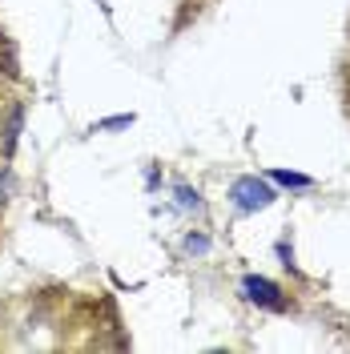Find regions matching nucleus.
<instances>
[{
	"mask_svg": "<svg viewBox=\"0 0 350 354\" xmlns=\"http://www.w3.org/2000/svg\"><path fill=\"white\" fill-rule=\"evenodd\" d=\"M274 185L266 181V177H238L234 185H230V201H234V209L238 214H258V209H270L274 205Z\"/></svg>",
	"mask_w": 350,
	"mask_h": 354,
	"instance_id": "nucleus-1",
	"label": "nucleus"
},
{
	"mask_svg": "<svg viewBox=\"0 0 350 354\" xmlns=\"http://www.w3.org/2000/svg\"><path fill=\"white\" fill-rule=\"evenodd\" d=\"M241 294L254 302V306H262V310H274V314H282L286 310V298H282V290L274 286L270 278H258V274H250V278H241Z\"/></svg>",
	"mask_w": 350,
	"mask_h": 354,
	"instance_id": "nucleus-2",
	"label": "nucleus"
},
{
	"mask_svg": "<svg viewBox=\"0 0 350 354\" xmlns=\"http://www.w3.org/2000/svg\"><path fill=\"white\" fill-rule=\"evenodd\" d=\"M270 181L274 185H286V189H310L314 185V177H306V174H290V169H270Z\"/></svg>",
	"mask_w": 350,
	"mask_h": 354,
	"instance_id": "nucleus-3",
	"label": "nucleus"
},
{
	"mask_svg": "<svg viewBox=\"0 0 350 354\" xmlns=\"http://www.w3.org/2000/svg\"><path fill=\"white\" fill-rule=\"evenodd\" d=\"M21 125H24V109L17 105V109L8 113V129H4V157H12V149H17V137H21Z\"/></svg>",
	"mask_w": 350,
	"mask_h": 354,
	"instance_id": "nucleus-4",
	"label": "nucleus"
},
{
	"mask_svg": "<svg viewBox=\"0 0 350 354\" xmlns=\"http://www.w3.org/2000/svg\"><path fill=\"white\" fill-rule=\"evenodd\" d=\"M177 209L181 214H201V194L190 185H177Z\"/></svg>",
	"mask_w": 350,
	"mask_h": 354,
	"instance_id": "nucleus-5",
	"label": "nucleus"
},
{
	"mask_svg": "<svg viewBox=\"0 0 350 354\" xmlns=\"http://www.w3.org/2000/svg\"><path fill=\"white\" fill-rule=\"evenodd\" d=\"M185 254H210V238H201V234H185Z\"/></svg>",
	"mask_w": 350,
	"mask_h": 354,
	"instance_id": "nucleus-6",
	"label": "nucleus"
},
{
	"mask_svg": "<svg viewBox=\"0 0 350 354\" xmlns=\"http://www.w3.org/2000/svg\"><path fill=\"white\" fill-rule=\"evenodd\" d=\"M133 125V117H109V121H97V129H125Z\"/></svg>",
	"mask_w": 350,
	"mask_h": 354,
	"instance_id": "nucleus-7",
	"label": "nucleus"
}]
</instances>
